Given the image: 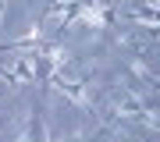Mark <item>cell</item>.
I'll list each match as a JSON object with an SVG mask.
<instances>
[{"label":"cell","mask_w":160,"mask_h":142,"mask_svg":"<svg viewBox=\"0 0 160 142\" xmlns=\"http://www.w3.org/2000/svg\"><path fill=\"white\" fill-rule=\"evenodd\" d=\"M4 11H7V0H0V28H4Z\"/></svg>","instance_id":"6da1fadb"}]
</instances>
